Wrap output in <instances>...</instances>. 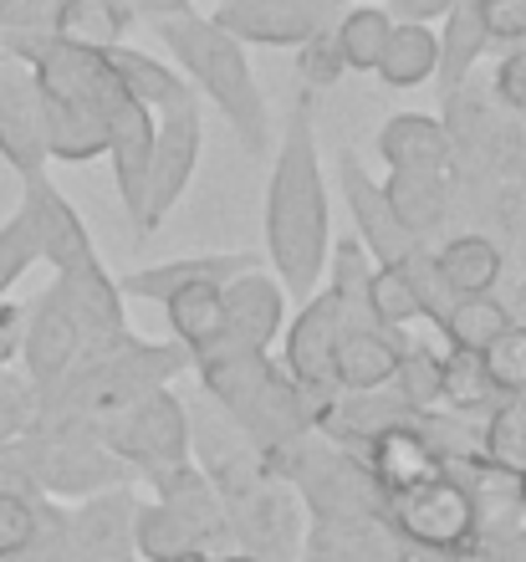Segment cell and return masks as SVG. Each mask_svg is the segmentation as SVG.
<instances>
[{
	"label": "cell",
	"mask_w": 526,
	"mask_h": 562,
	"mask_svg": "<svg viewBox=\"0 0 526 562\" xmlns=\"http://www.w3.org/2000/svg\"><path fill=\"white\" fill-rule=\"evenodd\" d=\"M333 251V215H327V184L317 169V138H312V88L296 98L287 134L271 159L266 184V261L277 271L281 292L307 302L322 286Z\"/></svg>",
	"instance_id": "obj_1"
},
{
	"label": "cell",
	"mask_w": 526,
	"mask_h": 562,
	"mask_svg": "<svg viewBox=\"0 0 526 562\" xmlns=\"http://www.w3.org/2000/svg\"><path fill=\"white\" fill-rule=\"evenodd\" d=\"M194 369H200L205 394L220 404V415L256 445L261 460L312 429V400L287 379V369L271 363L266 348L220 338L210 353L194 358Z\"/></svg>",
	"instance_id": "obj_2"
},
{
	"label": "cell",
	"mask_w": 526,
	"mask_h": 562,
	"mask_svg": "<svg viewBox=\"0 0 526 562\" xmlns=\"http://www.w3.org/2000/svg\"><path fill=\"white\" fill-rule=\"evenodd\" d=\"M190 369V353L179 342H138L128 338L98 363L61 373L52 389L36 394V419L31 429H98L113 415H123L133 400H144L148 389H164L175 373Z\"/></svg>",
	"instance_id": "obj_3"
},
{
	"label": "cell",
	"mask_w": 526,
	"mask_h": 562,
	"mask_svg": "<svg viewBox=\"0 0 526 562\" xmlns=\"http://www.w3.org/2000/svg\"><path fill=\"white\" fill-rule=\"evenodd\" d=\"M154 31L175 52L179 72L190 77L205 98H215V108L240 134V144L250 154H266L271 148V113H266V98L256 88V77H250L246 42H235L231 31H220L210 15H194V11L159 15Z\"/></svg>",
	"instance_id": "obj_4"
},
{
	"label": "cell",
	"mask_w": 526,
	"mask_h": 562,
	"mask_svg": "<svg viewBox=\"0 0 526 562\" xmlns=\"http://www.w3.org/2000/svg\"><path fill=\"white\" fill-rule=\"evenodd\" d=\"M98 440L108 445V456L148 471V481H164L169 471L190 465V409L169 384L148 389L144 400H133L98 429Z\"/></svg>",
	"instance_id": "obj_5"
},
{
	"label": "cell",
	"mask_w": 526,
	"mask_h": 562,
	"mask_svg": "<svg viewBox=\"0 0 526 562\" xmlns=\"http://www.w3.org/2000/svg\"><path fill=\"white\" fill-rule=\"evenodd\" d=\"M383 517H389V527L404 542H419V548H435V552H460L481 537V502L450 471L439 475V481H429V486L389 496Z\"/></svg>",
	"instance_id": "obj_6"
},
{
	"label": "cell",
	"mask_w": 526,
	"mask_h": 562,
	"mask_svg": "<svg viewBox=\"0 0 526 562\" xmlns=\"http://www.w3.org/2000/svg\"><path fill=\"white\" fill-rule=\"evenodd\" d=\"M154 123H159V134H154V164H148V200H144L148 231H159L164 215L179 205V194L190 190L194 164H200V144H205L200 98L164 108V113H154Z\"/></svg>",
	"instance_id": "obj_7"
},
{
	"label": "cell",
	"mask_w": 526,
	"mask_h": 562,
	"mask_svg": "<svg viewBox=\"0 0 526 562\" xmlns=\"http://www.w3.org/2000/svg\"><path fill=\"white\" fill-rule=\"evenodd\" d=\"M0 159L11 164L21 179L46 175V128H42V88L26 61L0 67Z\"/></svg>",
	"instance_id": "obj_8"
},
{
	"label": "cell",
	"mask_w": 526,
	"mask_h": 562,
	"mask_svg": "<svg viewBox=\"0 0 526 562\" xmlns=\"http://www.w3.org/2000/svg\"><path fill=\"white\" fill-rule=\"evenodd\" d=\"M21 363H26V384L42 394L82 363V333L67 307L61 286L52 281L36 307H26V327H21Z\"/></svg>",
	"instance_id": "obj_9"
},
{
	"label": "cell",
	"mask_w": 526,
	"mask_h": 562,
	"mask_svg": "<svg viewBox=\"0 0 526 562\" xmlns=\"http://www.w3.org/2000/svg\"><path fill=\"white\" fill-rule=\"evenodd\" d=\"M343 327V292L333 281L302 302L292 333H287V379H292L307 400H322L333 389V338Z\"/></svg>",
	"instance_id": "obj_10"
},
{
	"label": "cell",
	"mask_w": 526,
	"mask_h": 562,
	"mask_svg": "<svg viewBox=\"0 0 526 562\" xmlns=\"http://www.w3.org/2000/svg\"><path fill=\"white\" fill-rule=\"evenodd\" d=\"M337 179H343V194H348V210H352V231H358V246L368 251L373 267H399L410 251H419L424 240L414 236L410 225L394 215V205L383 200V184L368 179V169L352 154L337 159Z\"/></svg>",
	"instance_id": "obj_11"
},
{
	"label": "cell",
	"mask_w": 526,
	"mask_h": 562,
	"mask_svg": "<svg viewBox=\"0 0 526 562\" xmlns=\"http://www.w3.org/2000/svg\"><path fill=\"white\" fill-rule=\"evenodd\" d=\"M358 460L368 465L373 486L383 491V502H389V496H404V491H414V486H429V481H439V475L450 471V465L435 456V445L424 440V429L414 425V419L379 429V435L358 450Z\"/></svg>",
	"instance_id": "obj_12"
},
{
	"label": "cell",
	"mask_w": 526,
	"mask_h": 562,
	"mask_svg": "<svg viewBox=\"0 0 526 562\" xmlns=\"http://www.w3.org/2000/svg\"><path fill=\"white\" fill-rule=\"evenodd\" d=\"M235 42L256 46H302L322 26V0H220L210 15Z\"/></svg>",
	"instance_id": "obj_13"
},
{
	"label": "cell",
	"mask_w": 526,
	"mask_h": 562,
	"mask_svg": "<svg viewBox=\"0 0 526 562\" xmlns=\"http://www.w3.org/2000/svg\"><path fill=\"white\" fill-rule=\"evenodd\" d=\"M26 215L31 225H36V246H42V261H52L57 271H77L88 267V261H98V251H92V236L88 225H82V215L72 210V200L52 184V179H26Z\"/></svg>",
	"instance_id": "obj_14"
},
{
	"label": "cell",
	"mask_w": 526,
	"mask_h": 562,
	"mask_svg": "<svg viewBox=\"0 0 526 562\" xmlns=\"http://www.w3.org/2000/svg\"><path fill=\"white\" fill-rule=\"evenodd\" d=\"M42 128H46V159H61V164H92L108 154V138H103V123L92 113L72 88H57V82H42Z\"/></svg>",
	"instance_id": "obj_15"
},
{
	"label": "cell",
	"mask_w": 526,
	"mask_h": 562,
	"mask_svg": "<svg viewBox=\"0 0 526 562\" xmlns=\"http://www.w3.org/2000/svg\"><path fill=\"white\" fill-rule=\"evenodd\" d=\"M220 292H225V338L271 353V338L281 333V317H287L281 281L256 267V271H240L235 281H225Z\"/></svg>",
	"instance_id": "obj_16"
},
{
	"label": "cell",
	"mask_w": 526,
	"mask_h": 562,
	"mask_svg": "<svg viewBox=\"0 0 526 562\" xmlns=\"http://www.w3.org/2000/svg\"><path fill=\"white\" fill-rule=\"evenodd\" d=\"M307 562H399V532L373 517H312Z\"/></svg>",
	"instance_id": "obj_17"
},
{
	"label": "cell",
	"mask_w": 526,
	"mask_h": 562,
	"mask_svg": "<svg viewBox=\"0 0 526 562\" xmlns=\"http://www.w3.org/2000/svg\"><path fill=\"white\" fill-rule=\"evenodd\" d=\"M379 154L389 169H410V175H439L450 179L455 148L445 123L429 119V113H394V119L379 128Z\"/></svg>",
	"instance_id": "obj_18"
},
{
	"label": "cell",
	"mask_w": 526,
	"mask_h": 562,
	"mask_svg": "<svg viewBox=\"0 0 526 562\" xmlns=\"http://www.w3.org/2000/svg\"><path fill=\"white\" fill-rule=\"evenodd\" d=\"M261 256L256 251H205V256H184V261H164V267H148V271H133V277L117 281L123 296H144V302H164L169 292L190 286V281H235L240 271H256Z\"/></svg>",
	"instance_id": "obj_19"
},
{
	"label": "cell",
	"mask_w": 526,
	"mask_h": 562,
	"mask_svg": "<svg viewBox=\"0 0 526 562\" xmlns=\"http://www.w3.org/2000/svg\"><path fill=\"white\" fill-rule=\"evenodd\" d=\"M164 312H169L175 342L190 353V363L225 338V292H220V281H190V286H179V292L164 296Z\"/></svg>",
	"instance_id": "obj_20"
},
{
	"label": "cell",
	"mask_w": 526,
	"mask_h": 562,
	"mask_svg": "<svg viewBox=\"0 0 526 562\" xmlns=\"http://www.w3.org/2000/svg\"><path fill=\"white\" fill-rule=\"evenodd\" d=\"M485 26H481V5L475 0H455L445 11V31H439V61H435V82L445 98L466 88V72L481 61L485 52Z\"/></svg>",
	"instance_id": "obj_21"
},
{
	"label": "cell",
	"mask_w": 526,
	"mask_h": 562,
	"mask_svg": "<svg viewBox=\"0 0 526 562\" xmlns=\"http://www.w3.org/2000/svg\"><path fill=\"white\" fill-rule=\"evenodd\" d=\"M128 26H133L128 0H61L52 36L88 46V52H113V46H123Z\"/></svg>",
	"instance_id": "obj_22"
},
{
	"label": "cell",
	"mask_w": 526,
	"mask_h": 562,
	"mask_svg": "<svg viewBox=\"0 0 526 562\" xmlns=\"http://www.w3.org/2000/svg\"><path fill=\"white\" fill-rule=\"evenodd\" d=\"M383 200L394 205V215L410 225L419 240H429L450 215V179L439 175H410V169H389Z\"/></svg>",
	"instance_id": "obj_23"
},
{
	"label": "cell",
	"mask_w": 526,
	"mask_h": 562,
	"mask_svg": "<svg viewBox=\"0 0 526 562\" xmlns=\"http://www.w3.org/2000/svg\"><path fill=\"white\" fill-rule=\"evenodd\" d=\"M481 471L485 475H522L526 471V400L506 394L491 404L481 425Z\"/></svg>",
	"instance_id": "obj_24"
},
{
	"label": "cell",
	"mask_w": 526,
	"mask_h": 562,
	"mask_svg": "<svg viewBox=\"0 0 526 562\" xmlns=\"http://www.w3.org/2000/svg\"><path fill=\"white\" fill-rule=\"evenodd\" d=\"M435 267L455 296H481L501 281V251L485 236H455L435 251Z\"/></svg>",
	"instance_id": "obj_25"
},
{
	"label": "cell",
	"mask_w": 526,
	"mask_h": 562,
	"mask_svg": "<svg viewBox=\"0 0 526 562\" xmlns=\"http://www.w3.org/2000/svg\"><path fill=\"white\" fill-rule=\"evenodd\" d=\"M435 61H439V36L419 21H394V36L383 46V61H379V77L383 88H419L435 77Z\"/></svg>",
	"instance_id": "obj_26"
},
{
	"label": "cell",
	"mask_w": 526,
	"mask_h": 562,
	"mask_svg": "<svg viewBox=\"0 0 526 562\" xmlns=\"http://www.w3.org/2000/svg\"><path fill=\"white\" fill-rule=\"evenodd\" d=\"M389 36H394V15L383 5H352L333 26V46L343 57V72H379Z\"/></svg>",
	"instance_id": "obj_27"
},
{
	"label": "cell",
	"mask_w": 526,
	"mask_h": 562,
	"mask_svg": "<svg viewBox=\"0 0 526 562\" xmlns=\"http://www.w3.org/2000/svg\"><path fill=\"white\" fill-rule=\"evenodd\" d=\"M496 400L501 394L491 384V373H485L481 353H470V348L439 353V404H450L455 415H481Z\"/></svg>",
	"instance_id": "obj_28"
},
{
	"label": "cell",
	"mask_w": 526,
	"mask_h": 562,
	"mask_svg": "<svg viewBox=\"0 0 526 562\" xmlns=\"http://www.w3.org/2000/svg\"><path fill=\"white\" fill-rule=\"evenodd\" d=\"M506 323H512L506 302H496L491 292H481V296H455L450 312L439 317V333H445L450 348H470V353H481L485 342L496 338Z\"/></svg>",
	"instance_id": "obj_29"
},
{
	"label": "cell",
	"mask_w": 526,
	"mask_h": 562,
	"mask_svg": "<svg viewBox=\"0 0 526 562\" xmlns=\"http://www.w3.org/2000/svg\"><path fill=\"white\" fill-rule=\"evenodd\" d=\"M363 307L368 317L383 327V333H404L410 323H424L419 302H414V286L404 281L399 267H373L363 281Z\"/></svg>",
	"instance_id": "obj_30"
},
{
	"label": "cell",
	"mask_w": 526,
	"mask_h": 562,
	"mask_svg": "<svg viewBox=\"0 0 526 562\" xmlns=\"http://www.w3.org/2000/svg\"><path fill=\"white\" fill-rule=\"evenodd\" d=\"M389 384L414 415H429L439 404V353L424 348V342H399V363Z\"/></svg>",
	"instance_id": "obj_31"
},
{
	"label": "cell",
	"mask_w": 526,
	"mask_h": 562,
	"mask_svg": "<svg viewBox=\"0 0 526 562\" xmlns=\"http://www.w3.org/2000/svg\"><path fill=\"white\" fill-rule=\"evenodd\" d=\"M481 363L491 373L496 394H526V327L522 323H506L496 338L481 348Z\"/></svg>",
	"instance_id": "obj_32"
},
{
	"label": "cell",
	"mask_w": 526,
	"mask_h": 562,
	"mask_svg": "<svg viewBox=\"0 0 526 562\" xmlns=\"http://www.w3.org/2000/svg\"><path fill=\"white\" fill-rule=\"evenodd\" d=\"M36 261H42V246H36V225H31L26 205H21L11 221L0 225V302H5V292H11L15 281L26 277Z\"/></svg>",
	"instance_id": "obj_33"
},
{
	"label": "cell",
	"mask_w": 526,
	"mask_h": 562,
	"mask_svg": "<svg viewBox=\"0 0 526 562\" xmlns=\"http://www.w3.org/2000/svg\"><path fill=\"white\" fill-rule=\"evenodd\" d=\"M302 77H307V88H333L337 77H343V57H337V46H333V31L317 26L302 42Z\"/></svg>",
	"instance_id": "obj_34"
},
{
	"label": "cell",
	"mask_w": 526,
	"mask_h": 562,
	"mask_svg": "<svg viewBox=\"0 0 526 562\" xmlns=\"http://www.w3.org/2000/svg\"><path fill=\"white\" fill-rule=\"evenodd\" d=\"M491 42H526V0H475Z\"/></svg>",
	"instance_id": "obj_35"
},
{
	"label": "cell",
	"mask_w": 526,
	"mask_h": 562,
	"mask_svg": "<svg viewBox=\"0 0 526 562\" xmlns=\"http://www.w3.org/2000/svg\"><path fill=\"white\" fill-rule=\"evenodd\" d=\"M61 0H0V31H52Z\"/></svg>",
	"instance_id": "obj_36"
},
{
	"label": "cell",
	"mask_w": 526,
	"mask_h": 562,
	"mask_svg": "<svg viewBox=\"0 0 526 562\" xmlns=\"http://www.w3.org/2000/svg\"><path fill=\"white\" fill-rule=\"evenodd\" d=\"M496 92H501V103H506V108L526 113V46H516V52H506V57H501Z\"/></svg>",
	"instance_id": "obj_37"
},
{
	"label": "cell",
	"mask_w": 526,
	"mask_h": 562,
	"mask_svg": "<svg viewBox=\"0 0 526 562\" xmlns=\"http://www.w3.org/2000/svg\"><path fill=\"white\" fill-rule=\"evenodd\" d=\"M21 327H26V307L5 296V302H0V369L21 353Z\"/></svg>",
	"instance_id": "obj_38"
},
{
	"label": "cell",
	"mask_w": 526,
	"mask_h": 562,
	"mask_svg": "<svg viewBox=\"0 0 526 562\" xmlns=\"http://www.w3.org/2000/svg\"><path fill=\"white\" fill-rule=\"evenodd\" d=\"M455 0H389L383 11L394 15V21H419V26H429L435 15H445Z\"/></svg>",
	"instance_id": "obj_39"
},
{
	"label": "cell",
	"mask_w": 526,
	"mask_h": 562,
	"mask_svg": "<svg viewBox=\"0 0 526 562\" xmlns=\"http://www.w3.org/2000/svg\"><path fill=\"white\" fill-rule=\"evenodd\" d=\"M485 548H491V558L496 562H526V527H506V532L485 537Z\"/></svg>",
	"instance_id": "obj_40"
},
{
	"label": "cell",
	"mask_w": 526,
	"mask_h": 562,
	"mask_svg": "<svg viewBox=\"0 0 526 562\" xmlns=\"http://www.w3.org/2000/svg\"><path fill=\"white\" fill-rule=\"evenodd\" d=\"M399 562H455V552H435V548H419V542L399 537Z\"/></svg>",
	"instance_id": "obj_41"
},
{
	"label": "cell",
	"mask_w": 526,
	"mask_h": 562,
	"mask_svg": "<svg viewBox=\"0 0 526 562\" xmlns=\"http://www.w3.org/2000/svg\"><path fill=\"white\" fill-rule=\"evenodd\" d=\"M128 5H138V11L154 15V21H159V15H179V11H190V0H128Z\"/></svg>",
	"instance_id": "obj_42"
},
{
	"label": "cell",
	"mask_w": 526,
	"mask_h": 562,
	"mask_svg": "<svg viewBox=\"0 0 526 562\" xmlns=\"http://www.w3.org/2000/svg\"><path fill=\"white\" fill-rule=\"evenodd\" d=\"M455 562H496V558H491V548H485V537H475L470 548L455 552Z\"/></svg>",
	"instance_id": "obj_43"
},
{
	"label": "cell",
	"mask_w": 526,
	"mask_h": 562,
	"mask_svg": "<svg viewBox=\"0 0 526 562\" xmlns=\"http://www.w3.org/2000/svg\"><path fill=\"white\" fill-rule=\"evenodd\" d=\"M215 562H261L256 552H225V558H215Z\"/></svg>",
	"instance_id": "obj_44"
},
{
	"label": "cell",
	"mask_w": 526,
	"mask_h": 562,
	"mask_svg": "<svg viewBox=\"0 0 526 562\" xmlns=\"http://www.w3.org/2000/svg\"><path fill=\"white\" fill-rule=\"evenodd\" d=\"M175 562H215V558H210V552H179Z\"/></svg>",
	"instance_id": "obj_45"
},
{
	"label": "cell",
	"mask_w": 526,
	"mask_h": 562,
	"mask_svg": "<svg viewBox=\"0 0 526 562\" xmlns=\"http://www.w3.org/2000/svg\"><path fill=\"white\" fill-rule=\"evenodd\" d=\"M512 481H516V506H526V471L512 475Z\"/></svg>",
	"instance_id": "obj_46"
},
{
	"label": "cell",
	"mask_w": 526,
	"mask_h": 562,
	"mask_svg": "<svg viewBox=\"0 0 526 562\" xmlns=\"http://www.w3.org/2000/svg\"><path fill=\"white\" fill-rule=\"evenodd\" d=\"M522 46H526V42H522Z\"/></svg>",
	"instance_id": "obj_47"
}]
</instances>
